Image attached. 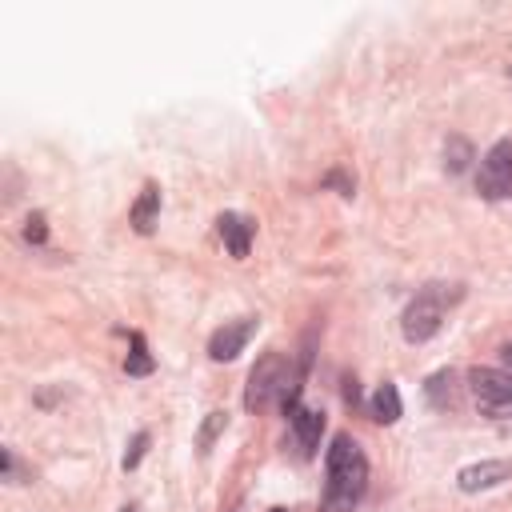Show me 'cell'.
Wrapping results in <instances>:
<instances>
[{
	"mask_svg": "<svg viewBox=\"0 0 512 512\" xmlns=\"http://www.w3.org/2000/svg\"><path fill=\"white\" fill-rule=\"evenodd\" d=\"M368 412H372V420H376V424H396V420L404 416V400H400V388H396L392 380H384V384L372 392V404H368Z\"/></svg>",
	"mask_w": 512,
	"mask_h": 512,
	"instance_id": "cell-12",
	"label": "cell"
},
{
	"mask_svg": "<svg viewBox=\"0 0 512 512\" xmlns=\"http://www.w3.org/2000/svg\"><path fill=\"white\" fill-rule=\"evenodd\" d=\"M460 296H464L460 284H424V288L408 300V308H404V316H400L404 340H408V344H428V340L444 328V316H448V308H452Z\"/></svg>",
	"mask_w": 512,
	"mask_h": 512,
	"instance_id": "cell-3",
	"label": "cell"
},
{
	"mask_svg": "<svg viewBox=\"0 0 512 512\" xmlns=\"http://www.w3.org/2000/svg\"><path fill=\"white\" fill-rule=\"evenodd\" d=\"M4 480L8 484H24L28 480V472H24V464H20V456L12 448H4Z\"/></svg>",
	"mask_w": 512,
	"mask_h": 512,
	"instance_id": "cell-18",
	"label": "cell"
},
{
	"mask_svg": "<svg viewBox=\"0 0 512 512\" xmlns=\"http://www.w3.org/2000/svg\"><path fill=\"white\" fill-rule=\"evenodd\" d=\"M124 372L128 376H152L156 372V360L148 352V340L140 332H128V356H124Z\"/></svg>",
	"mask_w": 512,
	"mask_h": 512,
	"instance_id": "cell-13",
	"label": "cell"
},
{
	"mask_svg": "<svg viewBox=\"0 0 512 512\" xmlns=\"http://www.w3.org/2000/svg\"><path fill=\"white\" fill-rule=\"evenodd\" d=\"M148 444H152V436H148V432L140 428V432H136V436L128 440V448H124V460H120V468H124V472H132V468H136V464L144 460V452H148Z\"/></svg>",
	"mask_w": 512,
	"mask_h": 512,
	"instance_id": "cell-16",
	"label": "cell"
},
{
	"mask_svg": "<svg viewBox=\"0 0 512 512\" xmlns=\"http://www.w3.org/2000/svg\"><path fill=\"white\" fill-rule=\"evenodd\" d=\"M500 356H504V364H512V344H504V348H500Z\"/></svg>",
	"mask_w": 512,
	"mask_h": 512,
	"instance_id": "cell-21",
	"label": "cell"
},
{
	"mask_svg": "<svg viewBox=\"0 0 512 512\" xmlns=\"http://www.w3.org/2000/svg\"><path fill=\"white\" fill-rule=\"evenodd\" d=\"M268 512H288V508H268Z\"/></svg>",
	"mask_w": 512,
	"mask_h": 512,
	"instance_id": "cell-23",
	"label": "cell"
},
{
	"mask_svg": "<svg viewBox=\"0 0 512 512\" xmlns=\"http://www.w3.org/2000/svg\"><path fill=\"white\" fill-rule=\"evenodd\" d=\"M256 328H260V320H256V316H240V320L220 324V328L208 336V356H212L216 364L236 360V356L248 348V340L256 336Z\"/></svg>",
	"mask_w": 512,
	"mask_h": 512,
	"instance_id": "cell-6",
	"label": "cell"
},
{
	"mask_svg": "<svg viewBox=\"0 0 512 512\" xmlns=\"http://www.w3.org/2000/svg\"><path fill=\"white\" fill-rule=\"evenodd\" d=\"M344 400L356 408L360 404V388H356V376H344Z\"/></svg>",
	"mask_w": 512,
	"mask_h": 512,
	"instance_id": "cell-20",
	"label": "cell"
},
{
	"mask_svg": "<svg viewBox=\"0 0 512 512\" xmlns=\"http://www.w3.org/2000/svg\"><path fill=\"white\" fill-rule=\"evenodd\" d=\"M288 420H292V432H296L300 452L312 456V452L320 448V436H324V412H320V408H308V404H296V408L288 412Z\"/></svg>",
	"mask_w": 512,
	"mask_h": 512,
	"instance_id": "cell-9",
	"label": "cell"
},
{
	"mask_svg": "<svg viewBox=\"0 0 512 512\" xmlns=\"http://www.w3.org/2000/svg\"><path fill=\"white\" fill-rule=\"evenodd\" d=\"M424 400H428V408H436V412L456 408V404H460L456 372H452V368H436V372L424 380Z\"/></svg>",
	"mask_w": 512,
	"mask_h": 512,
	"instance_id": "cell-11",
	"label": "cell"
},
{
	"mask_svg": "<svg viewBox=\"0 0 512 512\" xmlns=\"http://www.w3.org/2000/svg\"><path fill=\"white\" fill-rule=\"evenodd\" d=\"M468 392L484 416H492V420L512 416V372L508 368H472Z\"/></svg>",
	"mask_w": 512,
	"mask_h": 512,
	"instance_id": "cell-4",
	"label": "cell"
},
{
	"mask_svg": "<svg viewBox=\"0 0 512 512\" xmlns=\"http://www.w3.org/2000/svg\"><path fill=\"white\" fill-rule=\"evenodd\" d=\"M300 388H304V368L284 352H264L248 372L244 408L248 412H264V408L280 404L284 412H292L300 404Z\"/></svg>",
	"mask_w": 512,
	"mask_h": 512,
	"instance_id": "cell-2",
	"label": "cell"
},
{
	"mask_svg": "<svg viewBox=\"0 0 512 512\" xmlns=\"http://www.w3.org/2000/svg\"><path fill=\"white\" fill-rule=\"evenodd\" d=\"M504 480H512V464L508 460H480V464H464L456 472V488L468 492V496L472 492H488V488H496Z\"/></svg>",
	"mask_w": 512,
	"mask_h": 512,
	"instance_id": "cell-7",
	"label": "cell"
},
{
	"mask_svg": "<svg viewBox=\"0 0 512 512\" xmlns=\"http://www.w3.org/2000/svg\"><path fill=\"white\" fill-rule=\"evenodd\" d=\"M228 428V412L224 408H212L208 416H204V424H200V432H196V448L200 452H208L212 444H216V436Z\"/></svg>",
	"mask_w": 512,
	"mask_h": 512,
	"instance_id": "cell-14",
	"label": "cell"
},
{
	"mask_svg": "<svg viewBox=\"0 0 512 512\" xmlns=\"http://www.w3.org/2000/svg\"><path fill=\"white\" fill-rule=\"evenodd\" d=\"M24 240H28V244H44V240H48V216H44V212H32V216L24 220Z\"/></svg>",
	"mask_w": 512,
	"mask_h": 512,
	"instance_id": "cell-17",
	"label": "cell"
},
{
	"mask_svg": "<svg viewBox=\"0 0 512 512\" xmlns=\"http://www.w3.org/2000/svg\"><path fill=\"white\" fill-rule=\"evenodd\" d=\"M324 188H336L340 196H352V188H356V180L344 172V168H332L328 176H324Z\"/></svg>",
	"mask_w": 512,
	"mask_h": 512,
	"instance_id": "cell-19",
	"label": "cell"
},
{
	"mask_svg": "<svg viewBox=\"0 0 512 512\" xmlns=\"http://www.w3.org/2000/svg\"><path fill=\"white\" fill-rule=\"evenodd\" d=\"M468 160H472V144L464 136H448V144H444V168L448 172H464Z\"/></svg>",
	"mask_w": 512,
	"mask_h": 512,
	"instance_id": "cell-15",
	"label": "cell"
},
{
	"mask_svg": "<svg viewBox=\"0 0 512 512\" xmlns=\"http://www.w3.org/2000/svg\"><path fill=\"white\" fill-rule=\"evenodd\" d=\"M120 512H136V504H124V508H120Z\"/></svg>",
	"mask_w": 512,
	"mask_h": 512,
	"instance_id": "cell-22",
	"label": "cell"
},
{
	"mask_svg": "<svg viewBox=\"0 0 512 512\" xmlns=\"http://www.w3.org/2000/svg\"><path fill=\"white\" fill-rule=\"evenodd\" d=\"M156 220H160V184H156V180H144L140 196H136L132 208H128V224H132L140 236H148V232L156 228Z\"/></svg>",
	"mask_w": 512,
	"mask_h": 512,
	"instance_id": "cell-10",
	"label": "cell"
},
{
	"mask_svg": "<svg viewBox=\"0 0 512 512\" xmlns=\"http://www.w3.org/2000/svg\"><path fill=\"white\" fill-rule=\"evenodd\" d=\"M364 488H368V456L348 432H336L324 456L320 512H352L364 500Z\"/></svg>",
	"mask_w": 512,
	"mask_h": 512,
	"instance_id": "cell-1",
	"label": "cell"
},
{
	"mask_svg": "<svg viewBox=\"0 0 512 512\" xmlns=\"http://www.w3.org/2000/svg\"><path fill=\"white\" fill-rule=\"evenodd\" d=\"M216 232H220L224 248H228L236 260H244L248 248H252V236H256V220L244 216V212H220V216H216Z\"/></svg>",
	"mask_w": 512,
	"mask_h": 512,
	"instance_id": "cell-8",
	"label": "cell"
},
{
	"mask_svg": "<svg viewBox=\"0 0 512 512\" xmlns=\"http://www.w3.org/2000/svg\"><path fill=\"white\" fill-rule=\"evenodd\" d=\"M476 192L484 200H512V140H496L476 168Z\"/></svg>",
	"mask_w": 512,
	"mask_h": 512,
	"instance_id": "cell-5",
	"label": "cell"
}]
</instances>
